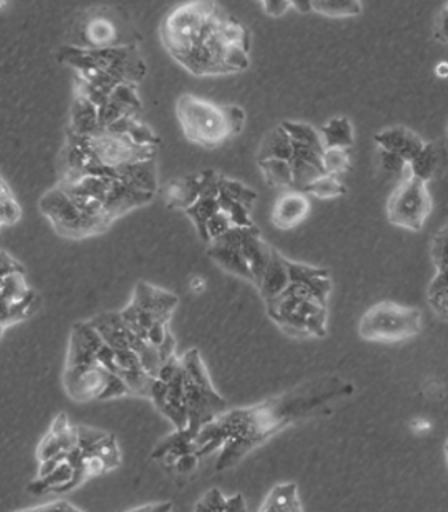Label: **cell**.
I'll list each match as a JSON object with an SVG mask.
<instances>
[{"label":"cell","mask_w":448,"mask_h":512,"mask_svg":"<svg viewBox=\"0 0 448 512\" xmlns=\"http://www.w3.org/2000/svg\"><path fill=\"white\" fill-rule=\"evenodd\" d=\"M159 36L168 55L192 76H236L252 63V34L216 2L176 5L160 23Z\"/></svg>","instance_id":"obj_1"},{"label":"cell","mask_w":448,"mask_h":512,"mask_svg":"<svg viewBox=\"0 0 448 512\" xmlns=\"http://www.w3.org/2000/svg\"><path fill=\"white\" fill-rule=\"evenodd\" d=\"M352 394L354 384L340 376L327 375L269 397L260 404L226 410L216 418L226 436L216 471L236 466L256 447L293 424L332 413L338 402Z\"/></svg>","instance_id":"obj_2"},{"label":"cell","mask_w":448,"mask_h":512,"mask_svg":"<svg viewBox=\"0 0 448 512\" xmlns=\"http://www.w3.org/2000/svg\"><path fill=\"white\" fill-rule=\"evenodd\" d=\"M288 284L264 301L269 319L292 338H324L328 332V301L333 292L330 271L288 260Z\"/></svg>","instance_id":"obj_3"},{"label":"cell","mask_w":448,"mask_h":512,"mask_svg":"<svg viewBox=\"0 0 448 512\" xmlns=\"http://www.w3.org/2000/svg\"><path fill=\"white\" fill-rule=\"evenodd\" d=\"M101 341L100 333L88 320L72 327L63 386L66 394L76 402L133 396L127 383L101 364L98 357Z\"/></svg>","instance_id":"obj_4"},{"label":"cell","mask_w":448,"mask_h":512,"mask_svg":"<svg viewBox=\"0 0 448 512\" xmlns=\"http://www.w3.org/2000/svg\"><path fill=\"white\" fill-rule=\"evenodd\" d=\"M180 304L173 292L140 280L133 290L132 301L120 314L133 333L159 349L162 364L176 356V341L170 333V319Z\"/></svg>","instance_id":"obj_5"},{"label":"cell","mask_w":448,"mask_h":512,"mask_svg":"<svg viewBox=\"0 0 448 512\" xmlns=\"http://www.w3.org/2000/svg\"><path fill=\"white\" fill-rule=\"evenodd\" d=\"M176 119L186 140L202 148H218L242 133L244 109L237 104H220L200 96L183 93L176 100Z\"/></svg>","instance_id":"obj_6"},{"label":"cell","mask_w":448,"mask_h":512,"mask_svg":"<svg viewBox=\"0 0 448 512\" xmlns=\"http://www.w3.org/2000/svg\"><path fill=\"white\" fill-rule=\"evenodd\" d=\"M66 36V45L80 50L130 47L143 40L127 10L112 5H93L77 13Z\"/></svg>","instance_id":"obj_7"},{"label":"cell","mask_w":448,"mask_h":512,"mask_svg":"<svg viewBox=\"0 0 448 512\" xmlns=\"http://www.w3.org/2000/svg\"><path fill=\"white\" fill-rule=\"evenodd\" d=\"M184 373V396L188 405L189 431L196 437L205 424L228 410V402L213 386L199 349H189L181 356Z\"/></svg>","instance_id":"obj_8"},{"label":"cell","mask_w":448,"mask_h":512,"mask_svg":"<svg viewBox=\"0 0 448 512\" xmlns=\"http://www.w3.org/2000/svg\"><path fill=\"white\" fill-rule=\"evenodd\" d=\"M423 314L420 309L394 301H381L362 314L359 320L360 338L370 343L399 344L420 335Z\"/></svg>","instance_id":"obj_9"},{"label":"cell","mask_w":448,"mask_h":512,"mask_svg":"<svg viewBox=\"0 0 448 512\" xmlns=\"http://www.w3.org/2000/svg\"><path fill=\"white\" fill-rule=\"evenodd\" d=\"M39 210L50 221L56 234L66 239L80 240L100 236L112 226L108 221L85 215L68 196V192L58 184L40 197Z\"/></svg>","instance_id":"obj_10"},{"label":"cell","mask_w":448,"mask_h":512,"mask_svg":"<svg viewBox=\"0 0 448 512\" xmlns=\"http://www.w3.org/2000/svg\"><path fill=\"white\" fill-rule=\"evenodd\" d=\"M58 184L69 191L79 192L101 202L112 221L119 220L136 208L148 205L156 196L109 176H84L72 183Z\"/></svg>","instance_id":"obj_11"},{"label":"cell","mask_w":448,"mask_h":512,"mask_svg":"<svg viewBox=\"0 0 448 512\" xmlns=\"http://www.w3.org/2000/svg\"><path fill=\"white\" fill-rule=\"evenodd\" d=\"M432 213L428 183L407 175L397 184L386 204V216L396 228L418 232L426 226Z\"/></svg>","instance_id":"obj_12"},{"label":"cell","mask_w":448,"mask_h":512,"mask_svg":"<svg viewBox=\"0 0 448 512\" xmlns=\"http://www.w3.org/2000/svg\"><path fill=\"white\" fill-rule=\"evenodd\" d=\"M88 58L122 84L140 85L148 74V66L140 52V45L108 48V50H84Z\"/></svg>","instance_id":"obj_13"},{"label":"cell","mask_w":448,"mask_h":512,"mask_svg":"<svg viewBox=\"0 0 448 512\" xmlns=\"http://www.w3.org/2000/svg\"><path fill=\"white\" fill-rule=\"evenodd\" d=\"M149 399L167 420L172 421L175 429L181 431V429L188 428L189 415L186 396H184L183 364H181L180 372L176 373L168 383L154 378Z\"/></svg>","instance_id":"obj_14"},{"label":"cell","mask_w":448,"mask_h":512,"mask_svg":"<svg viewBox=\"0 0 448 512\" xmlns=\"http://www.w3.org/2000/svg\"><path fill=\"white\" fill-rule=\"evenodd\" d=\"M245 229L247 228H232L223 236L216 237L208 244L207 253L224 271L253 284L252 271L242 250Z\"/></svg>","instance_id":"obj_15"},{"label":"cell","mask_w":448,"mask_h":512,"mask_svg":"<svg viewBox=\"0 0 448 512\" xmlns=\"http://www.w3.org/2000/svg\"><path fill=\"white\" fill-rule=\"evenodd\" d=\"M200 180H202V189H200L199 199L188 210H184V213L196 226L200 239L207 244V223L212 216H215L221 210V173L216 172V170H205V172L200 173Z\"/></svg>","instance_id":"obj_16"},{"label":"cell","mask_w":448,"mask_h":512,"mask_svg":"<svg viewBox=\"0 0 448 512\" xmlns=\"http://www.w3.org/2000/svg\"><path fill=\"white\" fill-rule=\"evenodd\" d=\"M373 140L380 151L392 152V154L402 157L407 164H410L428 143L418 133L404 125L384 128L381 132L375 133Z\"/></svg>","instance_id":"obj_17"},{"label":"cell","mask_w":448,"mask_h":512,"mask_svg":"<svg viewBox=\"0 0 448 512\" xmlns=\"http://www.w3.org/2000/svg\"><path fill=\"white\" fill-rule=\"evenodd\" d=\"M311 212L308 194L300 191H285L272 207L271 221L280 231H292L300 226Z\"/></svg>","instance_id":"obj_18"},{"label":"cell","mask_w":448,"mask_h":512,"mask_svg":"<svg viewBox=\"0 0 448 512\" xmlns=\"http://www.w3.org/2000/svg\"><path fill=\"white\" fill-rule=\"evenodd\" d=\"M31 290L23 264L4 250L2 252V308L23 300Z\"/></svg>","instance_id":"obj_19"},{"label":"cell","mask_w":448,"mask_h":512,"mask_svg":"<svg viewBox=\"0 0 448 512\" xmlns=\"http://www.w3.org/2000/svg\"><path fill=\"white\" fill-rule=\"evenodd\" d=\"M242 250H244L245 260L252 271L253 285L258 288L264 272L268 269L274 247L261 237L260 229L253 226V228L245 229Z\"/></svg>","instance_id":"obj_20"},{"label":"cell","mask_w":448,"mask_h":512,"mask_svg":"<svg viewBox=\"0 0 448 512\" xmlns=\"http://www.w3.org/2000/svg\"><path fill=\"white\" fill-rule=\"evenodd\" d=\"M202 180L200 173L173 178L164 188V200L167 207L188 210L200 196Z\"/></svg>","instance_id":"obj_21"},{"label":"cell","mask_w":448,"mask_h":512,"mask_svg":"<svg viewBox=\"0 0 448 512\" xmlns=\"http://www.w3.org/2000/svg\"><path fill=\"white\" fill-rule=\"evenodd\" d=\"M293 141L282 124L272 128L271 132L264 135L258 151H256V162L258 160L279 159L290 162L293 157Z\"/></svg>","instance_id":"obj_22"},{"label":"cell","mask_w":448,"mask_h":512,"mask_svg":"<svg viewBox=\"0 0 448 512\" xmlns=\"http://www.w3.org/2000/svg\"><path fill=\"white\" fill-rule=\"evenodd\" d=\"M261 512H301L303 504H301L300 493H298V485L295 482H284L277 484L271 488V492L264 498L263 504L260 506Z\"/></svg>","instance_id":"obj_23"},{"label":"cell","mask_w":448,"mask_h":512,"mask_svg":"<svg viewBox=\"0 0 448 512\" xmlns=\"http://www.w3.org/2000/svg\"><path fill=\"white\" fill-rule=\"evenodd\" d=\"M319 133L325 149H351L354 146V127L348 117L328 119Z\"/></svg>","instance_id":"obj_24"},{"label":"cell","mask_w":448,"mask_h":512,"mask_svg":"<svg viewBox=\"0 0 448 512\" xmlns=\"http://www.w3.org/2000/svg\"><path fill=\"white\" fill-rule=\"evenodd\" d=\"M426 301L434 316L448 322V271H436L426 288Z\"/></svg>","instance_id":"obj_25"},{"label":"cell","mask_w":448,"mask_h":512,"mask_svg":"<svg viewBox=\"0 0 448 512\" xmlns=\"http://www.w3.org/2000/svg\"><path fill=\"white\" fill-rule=\"evenodd\" d=\"M269 188L293 191L292 167L285 160L268 159L256 162Z\"/></svg>","instance_id":"obj_26"},{"label":"cell","mask_w":448,"mask_h":512,"mask_svg":"<svg viewBox=\"0 0 448 512\" xmlns=\"http://www.w3.org/2000/svg\"><path fill=\"white\" fill-rule=\"evenodd\" d=\"M40 308V296L36 290H31L28 296L18 303L10 304L7 308H2V332H5L10 325L18 324L23 320H28L34 316Z\"/></svg>","instance_id":"obj_27"},{"label":"cell","mask_w":448,"mask_h":512,"mask_svg":"<svg viewBox=\"0 0 448 512\" xmlns=\"http://www.w3.org/2000/svg\"><path fill=\"white\" fill-rule=\"evenodd\" d=\"M437 165H439V152H437L436 144L426 143L423 151L408 164L407 175L413 176L423 183H429L432 176L436 175Z\"/></svg>","instance_id":"obj_28"},{"label":"cell","mask_w":448,"mask_h":512,"mask_svg":"<svg viewBox=\"0 0 448 512\" xmlns=\"http://www.w3.org/2000/svg\"><path fill=\"white\" fill-rule=\"evenodd\" d=\"M346 192H348V188L344 186L340 176L328 175V173L320 176L316 181H312L308 188L304 189V194L322 200L336 199V197L344 196Z\"/></svg>","instance_id":"obj_29"},{"label":"cell","mask_w":448,"mask_h":512,"mask_svg":"<svg viewBox=\"0 0 448 512\" xmlns=\"http://www.w3.org/2000/svg\"><path fill=\"white\" fill-rule=\"evenodd\" d=\"M23 216V208L20 202L13 196L12 189L8 186L5 178L0 180V224L2 228L15 226Z\"/></svg>","instance_id":"obj_30"},{"label":"cell","mask_w":448,"mask_h":512,"mask_svg":"<svg viewBox=\"0 0 448 512\" xmlns=\"http://www.w3.org/2000/svg\"><path fill=\"white\" fill-rule=\"evenodd\" d=\"M311 12L328 18H351L362 13V4L352 0H333V2H311Z\"/></svg>","instance_id":"obj_31"},{"label":"cell","mask_w":448,"mask_h":512,"mask_svg":"<svg viewBox=\"0 0 448 512\" xmlns=\"http://www.w3.org/2000/svg\"><path fill=\"white\" fill-rule=\"evenodd\" d=\"M220 192L224 196H228L229 199L236 200L244 207L250 208V210H253L256 200H258V194L253 189L248 188L244 183H240L239 180H232V178H226L223 175H221L220 180Z\"/></svg>","instance_id":"obj_32"},{"label":"cell","mask_w":448,"mask_h":512,"mask_svg":"<svg viewBox=\"0 0 448 512\" xmlns=\"http://www.w3.org/2000/svg\"><path fill=\"white\" fill-rule=\"evenodd\" d=\"M431 260L436 271H448V223L432 236Z\"/></svg>","instance_id":"obj_33"},{"label":"cell","mask_w":448,"mask_h":512,"mask_svg":"<svg viewBox=\"0 0 448 512\" xmlns=\"http://www.w3.org/2000/svg\"><path fill=\"white\" fill-rule=\"evenodd\" d=\"M325 173L333 176H341L351 168L349 149H325L324 152Z\"/></svg>","instance_id":"obj_34"},{"label":"cell","mask_w":448,"mask_h":512,"mask_svg":"<svg viewBox=\"0 0 448 512\" xmlns=\"http://www.w3.org/2000/svg\"><path fill=\"white\" fill-rule=\"evenodd\" d=\"M63 453L66 452L61 448L60 440L52 429H48L44 439L40 440L39 447H37V460L39 463H44V461L52 460L55 456L63 455Z\"/></svg>","instance_id":"obj_35"},{"label":"cell","mask_w":448,"mask_h":512,"mask_svg":"<svg viewBox=\"0 0 448 512\" xmlns=\"http://www.w3.org/2000/svg\"><path fill=\"white\" fill-rule=\"evenodd\" d=\"M194 511H228V498H224L218 488H210L194 506Z\"/></svg>","instance_id":"obj_36"},{"label":"cell","mask_w":448,"mask_h":512,"mask_svg":"<svg viewBox=\"0 0 448 512\" xmlns=\"http://www.w3.org/2000/svg\"><path fill=\"white\" fill-rule=\"evenodd\" d=\"M380 164L386 172L397 173V175L407 172L408 168L407 162L402 157L386 151H380Z\"/></svg>","instance_id":"obj_37"},{"label":"cell","mask_w":448,"mask_h":512,"mask_svg":"<svg viewBox=\"0 0 448 512\" xmlns=\"http://www.w3.org/2000/svg\"><path fill=\"white\" fill-rule=\"evenodd\" d=\"M26 511H82L77 504H72L71 501L55 500L48 501V503L39 504V506H32V508L23 509Z\"/></svg>","instance_id":"obj_38"},{"label":"cell","mask_w":448,"mask_h":512,"mask_svg":"<svg viewBox=\"0 0 448 512\" xmlns=\"http://www.w3.org/2000/svg\"><path fill=\"white\" fill-rule=\"evenodd\" d=\"M199 460L200 458L196 453H186V455L181 456L180 460L173 464V469H175L178 474H189V472L197 468Z\"/></svg>","instance_id":"obj_39"},{"label":"cell","mask_w":448,"mask_h":512,"mask_svg":"<svg viewBox=\"0 0 448 512\" xmlns=\"http://www.w3.org/2000/svg\"><path fill=\"white\" fill-rule=\"evenodd\" d=\"M261 7L264 8V12L266 15L274 16V18H279V16H284L287 13L288 8H293V2H263Z\"/></svg>","instance_id":"obj_40"},{"label":"cell","mask_w":448,"mask_h":512,"mask_svg":"<svg viewBox=\"0 0 448 512\" xmlns=\"http://www.w3.org/2000/svg\"><path fill=\"white\" fill-rule=\"evenodd\" d=\"M436 37L440 42L448 44V12L445 8L440 10L436 20Z\"/></svg>","instance_id":"obj_41"},{"label":"cell","mask_w":448,"mask_h":512,"mask_svg":"<svg viewBox=\"0 0 448 512\" xmlns=\"http://www.w3.org/2000/svg\"><path fill=\"white\" fill-rule=\"evenodd\" d=\"M173 504L170 501H160V503H149L143 504V506H136V508L130 509V511L138 512V511H151V512H164V511H172Z\"/></svg>","instance_id":"obj_42"},{"label":"cell","mask_w":448,"mask_h":512,"mask_svg":"<svg viewBox=\"0 0 448 512\" xmlns=\"http://www.w3.org/2000/svg\"><path fill=\"white\" fill-rule=\"evenodd\" d=\"M247 506H245L244 496L237 493V495L232 496V498H228V511H245Z\"/></svg>","instance_id":"obj_43"},{"label":"cell","mask_w":448,"mask_h":512,"mask_svg":"<svg viewBox=\"0 0 448 512\" xmlns=\"http://www.w3.org/2000/svg\"><path fill=\"white\" fill-rule=\"evenodd\" d=\"M192 292L202 293L205 290V280L202 277H192L191 279Z\"/></svg>","instance_id":"obj_44"},{"label":"cell","mask_w":448,"mask_h":512,"mask_svg":"<svg viewBox=\"0 0 448 512\" xmlns=\"http://www.w3.org/2000/svg\"><path fill=\"white\" fill-rule=\"evenodd\" d=\"M434 72H436V76L440 77V79H448L447 61H442V63L437 64L436 69H434Z\"/></svg>","instance_id":"obj_45"},{"label":"cell","mask_w":448,"mask_h":512,"mask_svg":"<svg viewBox=\"0 0 448 512\" xmlns=\"http://www.w3.org/2000/svg\"><path fill=\"white\" fill-rule=\"evenodd\" d=\"M444 455H445V461H447V468H448V439L445 440Z\"/></svg>","instance_id":"obj_46"},{"label":"cell","mask_w":448,"mask_h":512,"mask_svg":"<svg viewBox=\"0 0 448 512\" xmlns=\"http://www.w3.org/2000/svg\"><path fill=\"white\" fill-rule=\"evenodd\" d=\"M444 8H445V10H447V12H448V4H445V5H444Z\"/></svg>","instance_id":"obj_47"},{"label":"cell","mask_w":448,"mask_h":512,"mask_svg":"<svg viewBox=\"0 0 448 512\" xmlns=\"http://www.w3.org/2000/svg\"><path fill=\"white\" fill-rule=\"evenodd\" d=\"M447 136H448V125H447Z\"/></svg>","instance_id":"obj_48"}]
</instances>
